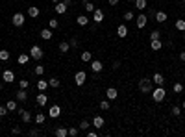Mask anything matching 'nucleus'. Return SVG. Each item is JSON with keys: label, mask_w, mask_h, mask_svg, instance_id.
<instances>
[{"label": "nucleus", "mask_w": 185, "mask_h": 137, "mask_svg": "<svg viewBox=\"0 0 185 137\" xmlns=\"http://www.w3.org/2000/svg\"><path fill=\"white\" fill-rule=\"evenodd\" d=\"M2 80H4L6 83L15 82V72H13V70H4V72H2Z\"/></svg>", "instance_id": "7"}, {"label": "nucleus", "mask_w": 185, "mask_h": 137, "mask_svg": "<svg viewBox=\"0 0 185 137\" xmlns=\"http://www.w3.org/2000/svg\"><path fill=\"white\" fill-rule=\"evenodd\" d=\"M128 2H132V0H128Z\"/></svg>", "instance_id": "57"}, {"label": "nucleus", "mask_w": 185, "mask_h": 137, "mask_svg": "<svg viewBox=\"0 0 185 137\" xmlns=\"http://www.w3.org/2000/svg\"><path fill=\"white\" fill-rule=\"evenodd\" d=\"M30 61V54H19V63L20 65H26Z\"/></svg>", "instance_id": "28"}, {"label": "nucleus", "mask_w": 185, "mask_h": 137, "mask_svg": "<svg viewBox=\"0 0 185 137\" xmlns=\"http://www.w3.org/2000/svg\"><path fill=\"white\" fill-rule=\"evenodd\" d=\"M61 115V108L59 106H50V109H48V117L50 119H58Z\"/></svg>", "instance_id": "8"}, {"label": "nucleus", "mask_w": 185, "mask_h": 137, "mask_svg": "<svg viewBox=\"0 0 185 137\" xmlns=\"http://www.w3.org/2000/svg\"><path fill=\"white\" fill-rule=\"evenodd\" d=\"M172 115H176V117H178V115H181V108H180V106H174V108H172Z\"/></svg>", "instance_id": "43"}, {"label": "nucleus", "mask_w": 185, "mask_h": 137, "mask_svg": "<svg viewBox=\"0 0 185 137\" xmlns=\"http://www.w3.org/2000/svg\"><path fill=\"white\" fill-rule=\"evenodd\" d=\"M89 126H91L89 121H82V122H80V130H89Z\"/></svg>", "instance_id": "41"}, {"label": "nucleus", "mask_w": 185, "mask_h": 137, "mask_svg": "<svg viewBox=\"0 0 185 137\" xmlns=\"http://www.w3.org/2000/svg\"><path fill=\"white\" fill-rule=\"evenodd\" d=\"M133 17H135V15H133V11H126V13H124V20H132Z\"/></svg>", "instance_id": "44"}, {"label": "nucleus", "mask_w": 185, "mask_h": 137, "mask_svg": "<svg viewBox=\"0 0 185 137\" xmlns=\"http://www.w3.org/2000/svg\"><path fill=\"white\" fill-rule=\"evenodd\" d=\"M156 20H157V22H165V20H167V13L165 11H157L156 13Z\"/></svg>", "instance_id": "27"}, {"label": "nucleus", "mask_w": 185, "mask_h": 137, "mask_svg": "<svg viewBox=\"0 0 185 137\" xmlns=\"http://www.w3.org/2000/svg\"><path fill=\"white\" fill-rule=\"evenodd\" d=\"M118 4V0H109V6H117Z\"/></svg>", "instance_id": "51"}, {"label": "nucleus", "mask_w": 185, "mask_h": 137, "mask_svg": "<svg viewBox=\"0 0 185 137\" xmlns=\"http://www.w3.org/2000/svg\"><path fill=\"white\" fill-rule=\"evenodd\" d=\"M106 94H107V100H115V98L118 97V93H117V89H115V87H107Z\"/></svg>", "instance_id": "17"}, {"label": "nucleus", "mask_w": 185, "mask_h": 137, "mask_svg": "<svg viewBox=\"0 0 185 137\" xmlns=\"http://www.w3.org/2000/svg\"><path fill=\"white\" fill-rule=\"evenodd\" d=\"M17 100H19V102H24V100H28V93H26V89H20V91H17Z\"/></svg>", "instance_id": "19"}, {"label": "nucleus", "mask_w": 185, "mask_h": 137, "mask_svg": "<svg viewBox=\"0 0 185 137\" xmlns=\"http://www.w3.org/2000/svg\"><path fill=\"white\" fill-rule=\"evenodd\" d=\"M46 87H48V82H46V80H39V82H37V89H39V91H45Z\"/></svg>", "instance_id": "30"}, {"label": "nucleus", "mask_w": 185, "mask_h": 137, "mask_svg": "<svg viewBox=\"0 0 185 137\" xmlns=\"http://www.w3.org/2000/svg\"><path fill=\"white\" fill-rule=\"evenodd\" d=\"M183 83H180V82H176V83H174V93H181L183 91Z\"/></svg>", "instance_id": "38"}, {"label": "nucleus", "mask_w": 185, "mask_h": 137, "mask_svg": "<svg viewBox=\"0 0 185 137\" xmlns=\"http://www.w3.org/2000/svg\"><path fill=\"white\" fill-rule=\"evenodd\" d=\"M167 97V91L163 85H157L156 89H152V98H154V102H163Z\"/></svg>", "instance_id": "1"}, {"label": "nucleus", "mask_w": 185, "mask_h": 137, "mask_svg": "<svg viewBox=\"0 0 185 137\" xmlns=\"http://www.w3.org/2000/svg\"><path fill=\"white\" fill-rule=\"evenodd\" d=\"M67 4H65V2H58L56 4V7H54V9H56V13H59V15H63V13H67Z\"/></svg>", "instance_id": "15"}, {"label": "nucleus", "mask_w": 185, "mask_h": 137, "mask_svg": "<svg viewBox=\"0 0 185 137\" xmlns=\"http://www.w3.org/2000/svg\"><path fill=\"white\" fill-rule=\"evenodd\" d=\"M19 87L20 89H26L28 87V80H19Z\"/></svg>", "instance_id": "45"}, {"label": "nucleus", "mask_w": 185, "mask_h": 137, "mask_svg": "<svg viewBox=\"0 0 185 137\" xmlns=\"http://www.w3.org/2000/svg\"><path fill=\"white\" fill-rule=\"evenodd\" d=\"M11 132H13V133H20V128H19V126H15V128H13Z\"/></svg>", "instance_id": "50"}, {"label": "nucleus", "mask_w": 185, "mask_h": 137, "mask_svg": "<svg viewBox=\"0 0 185 137\" xmlns=\"http://www.w3.org/2000/svg\"><path fill=\"white\" fill-rule=\"evenodd\" d=\"M135 22H137V28H139V30H143V28L146 26V22H148V17H146L145 13H141V15H137Z\"/></svg>", "instance_id": "6"}, {"label": "nucleus", "mask_w": 185, "mask_h": 137, "mask_svg": "<svg viewBox=\"0 0 185 137\" xmlns=\"http://www.w3.org/2000/svg\"><path fill=\"white\" fill-rule=\"evenodd\" d=\"M45 121H46V115H45V113H37V115H35V122H37V124H43Z\"/></svg>", "instance_id": "31"}, {"label": "nucleus", "mask_w": 185, "mask_h": 137, "mask_svg": "<svg viewBox=\"0 0 185 137\" xmlns=\"http://www.w3.org/2000/svg\"><path fill=\"white\" fill-rule=\"evenodd\" d=\"M43 56H45V52H43V48H41V46L34 45V46L30 48V58H31V59L39 61V59H43Z\"/></svg>", "instance_id": "3"}, {"label": "nucleus", "mask_w": 185, "mask_h": 137, "mask_svg": "<svg viewBox=\"0 0 185 137\" xmlns=\"http://www.w3.org/2000/svg\"><path fill=\"white\" fill-rule=\"evenodd\" d=\"M34 72H35V74H37V76H41V74H43V72H45V67H43V65H37V67L34 69Z\"/></svg>", "instance_id": "42"}, {"label": "nucleus", "mask_w": 185, "mask_h": 137, "mask_svg": "<svg viewBox=\"0 0 185 137\" xmlns=\"http://www.w3.org/2000/svg\"><path fill=\"white\" fill-rule=\"evenodd\" d=\"M39 13H41V11H39V7H37V6H30V7H28V15H30L31 19H37V17H39Z\"/></svg>", "instance_id": "16"}, {"label": "nucleus", "mask_w": 185, "mask_h": 137, "mask_svg": "<svg viewBox=\"0 0 185 137\" xmlns=\"http://www.w3.org/2000/svg\"><path fill=\"white\" fill-rule=\"evenodd\" d=\"M61 2H65V4H67V6H69V4L72 2V0H61Z\"/></svg>", "instance_id": "53"}, {"label": "nucleus", "mask_w": 185, "mask_h": 137, "mask_svg": "<svg viewBox=\"0 0 185 137\" xmlns=\"http://www.w3.org/2000/svg\"><path fill=\"white\" fill-rule=\"evenodd\" d=\"M180 59H181V61L185 63V52H181V54H180Z\"/></svg>", "instance_id": "52"}, {"label": "nucleus", "mask_w": 185, "mask_h": 137, "mask_svg": "<svg viewBox=\"0 0 185 137\" xmlns=\"http://www.w3.org/2000/svg\"><path fill=\"white\" fill-rule=\"evenodd\" d=\"M0 91H2V83H0Z\"/></svg>", "instance_id": "56"}, {"label": "nucleus", "mask_w": 185, "mask_h": 137, "mask_svg": "<svg viewBox=\"0 0 185 137\" xmlns=\"http://www.w3.org/2000/svg\"><path fill=\"white\" fill-rule=\"evenodd\" d=\"M69 45H70V48H76V46L80 45V41H78V37H72V39L69 41Z\"/></svg>", "instance_id": "39"}, {"label": "nucleus", "mask_w": 185, "mask_h": 137, "mask_svg": "<svg viewBox=\"0 0 185 137\" xmlns=\"http://www.w3.org/2000/svg\"><path fill=\"white\" fill-rule=\"evenodd\" d=\"M85 80H87V74H85L83 70H78V72L74 74V82H76V85H83Z\"/></svg>", "instance_id": "5"}, {"label": "nucleus", "mask_w": 185, "mask_h": 137, "mask_svg": "<svg viewBox=\"0 0 185 137\" xmlns=\"http://www.w3.org/2000/svg\"><path fill=\"white\" fill-rule=\"evenodd\" d=\"M20 119H22V122H31V113L24 109L22 113H20Z\"/></svg>", "instance_id": "23"}, {"label": "nucleus", "mask_w": 185, "mask_h": 137, "mask_svg": "<svg viewBox=\"0 0 185 137\" xmlns=\"http://www.w3.org/2000/svg\"><path fill=\"white\" fill-rule=\"evenodd\" d=\"M91 69H93V72H100L104 69V63L98 59H91Z\"/></svg>", "instance_id": "10"}, {"label": "nucleus", "mask_w": 185, "mask_h": 137, "mask_svg": "<svg viewBox=\"0 0 185 137\" xmlns=\"http://www.w3.org/2000/svg\"><path fill=\"white\" fill-rule=\"evenodd\" d=\"M152 82L150 78H141L139 80V91H143V93H152Z\"/></svg>", "instance_id": "2"}, {"label": "nucleus", "mask_w": 185, "mask_h": 137, "mask_svg": "<svg viewBox=\"0 0 185 137\" xmlns=\"http://www.w3.org/2000/svg\"><path fill=\"white\" fill-rule=\"evenodd\" d=\"M39 37H41L43 41H50V39H52V30H50V28H43L41 34H39Z\"/></svg>", "instance_id": "11"}, {"label": "nucleus", "mask_w": 185, "mask_h": 137, "mask_svg": "<svg viewBox=\"0 0 185 137\" xmlns=\"http://www.w3.org/2000/svg\"><path fill=\"white\" fill-rule=\"evenodd\" d=\"M83 7H85V11H87V13H93L94 9H96V7L93 6V2H91V0H83Z\"/></svg>", "instance_id": "21"}, {"label": "nucleus", "mask_w": 185, "mask_h": 137, "mask_svg": "<svg viewBox=\"0 0 185 137\" xmlns=\"http://www.w3.org/2000/svg\"><path fill=\"white\" fill-rule=\"evenodd\" d=\"M35 102H37V106H45V104L48 102V94H45L41 91V94H37V98H35Z\"/></svg>", "instance_id": "13"}, {"label": "nucleus", "mask_w": 185, "mask_h": 137, "mask_svg": "<svg viewBox=\"0 0 185 137\" xmlns=\"http://www.w3.org/2000/svg\"><path fill=\"white\" fill-rule=\"evenodd\" d=\"M0 59L7 61V59H9V50H0Z\"/></svg>", "instance_id": "36"}, {"label": "nucleus", "mask_w": 185, "mask_h": 137, "mask_svg": "<svg viewBox=\"0 0 185 137\" xmlns=\"http://www.w3.org/2000/svg\"><path fill=\"white\" fill-rule=\"evenodd\" d=\"M91 59H93V54L89 50H85L83 54H82V61H85V63H91Z\"/></svg>", "instance_id": "26"}, {"label": "nucleus", "mask_w": 185, "mask_h": 137, "mask_svg": "<svg viewBox=\"0 0 185 137\" xmlns=\"http://www.w3.org/2000/svg\"><path fill=\"white\" fill-rule=\"evenodd\" d=\"M24 20H26V17H24L22 13H15V15L11 17V24L17 26V28H20V26L24 24Z\"/></svg>", "instance_id": "4"}, {"label": "nucleus", "mask_w": 185, "mask_h": 137, "mask_svg": "<svg viewBox=\"0 0 185 137\" xmlns=\"http://www.w3.org/2000/svg\"><path fill=\"white\" fill-rule=\"evenodd\" d=\"M58 26H59L58 19H50V20H48V28H50V30H56Z\"/></svg>", "instance_id": "34"}, {"label": "nucleus", "mask_w": 185, "mask_h": 137, "mask_svg": "<svg viewBox=\"0 0 185 137\" xmlns=\"http://www.w3.org/2000/svg\"><path fill=\"white\" fill-rule=\"evenodd\" d=\"M87 137H98V133H96L94 130H89L87 132Z\"/></svg>", "instance_id": "48"}, {"label": "nucleus", "mask_w": 185, "mask_h": 137, "mask_svg": "<svg viewBox=\"0 0 185 137\" xmlns=\"http://www.w3.org/2000/svg\"><path fill=\"white\" fill-rule=\"evenodd\" d=\"M117 35L121 37V39H124V37L128 35V28H126V24H118V28H117Z\"/></svg>", "instance_id": "14"}, {"label": "nucleus", "mask_w": 185, "mask_h": 137, "mask_svg": "<svg viewBox=\"0 0 185 137\" xmlns=\"http://www.w3.org/2000/svg\"><path fill=\"white\" fill-rule=\"evenodd\" d=\"M93 20L96 24H100L104 20V11H102V9H94V11H93Z\"/></svg>", "instance_id": "9"}, {"label": "nucleus", "mask_w": 185, "mask_h": 137, "mask_svg": "<svg viewBox=\"0 0 185 137\" xmlns=\"http://www.w3.org/2000/svg\"><path fill=\"white\" fill-rule=\"evenodd\" d=\"M69 135H70V137H76V135H78V128H69Z\"/></svg>", "instance_id": "46"}, {"label": "nucleus", "mask_w": 185, "mask_h": 137, "mask_svg": "<svg viewBox=\"0 0 185 137\" xmlns=\"http://www.w3.org/2000/svg\"><path fill=\"white\" fill-rule=\"evenodd\" d=\"M183 85H185V83H183Z\"/></svg>", "instance_id": "58"}, {"label": "nucleus", "mask_w": 185, "mask_h": 137, "mask_svg": "<svg viewBox=\"0 0 185 137\" xmlns=\"http://www.w3.org/2000/svg\"><path fill=\"white\" fill-rule=\"evenodd\" d=\"M100 109H104V111L109 109V100H102L100 102Z\"/></svg>", "instance_id": "40"}, {"label": "nucleus", "mask_w": 185, "mask_h": 137, "mask_svg": "<svg viewBox=\"0 0 185 137\" xmlns=\"http://www.w3.org/2000/svg\"><path fill=\"white\" fill-rule=\"evenodd\" d=\"M50 2H54V4H58V2H61V0H50Z\"/></svg>", "instance_id": "54"}, {"label": "nucleus", "mask_w": 185, "mask_h": 137, "mask_svg": "<svg viewBox=\"0 0 185 137\" xmlns=\"http://www.w3.org/2000/svg\"><path fill=\"white\" fill-rule=\"evenodd\" d=\"M48 85L54 87V89H58V87H59V80H58V78H50V80H48Z\"/></svg>", "instance_id": "33"}, {"label": "nucleus", "mask_w": 185, "mask_h": 137, "mask_svg": "<svg viewBox=\"0 0 185 137\" xmlns=\"http://www.w3.org/2000/svg\"><path fill=\"white\" fill-rule=\"evenodd\" d=\"M161 37V31L159 30H154V31H152V34H150V41H154V39H159Z\"/></svg>", "instance_id": "37"}, {"label": "nucleus", "mask_w": 185, "mask_h": 137, "mask_svg": "<svg viewBox=\"0 0 185 137\" xmlns=\"http://www.w3.org/2000/svg\"><path fill=\"white\" fill-rule=\"evenodd\" d=\"M76 22H78V26H87V24H89V17H87V15H78Z\"/></svg>", "instance_id": "18"}, {"label": "nucleus", "mask_w": 185, "mask_h": 137, "mask_svg": "<svg viewBox=\"0 0 185 137\" xmlns=\"http://www.w3.org/2000/svg\"><path fill=\"white\" fill-rule=\"evenodd\" d=\"M152 82H154L156 85H163V83H165V76H163L161 72H156V74L152 76Z\"/></svg>", "instance_id": "12"}, {"label": "nucleus", "mask_w": 185, "mask_h": 137, "mask_svg": "<svg viewBox=\"0 0 185 137\" xmlns=\"http://www.w3.org/2000/svg\"><path fill=\"white\" fill-rule=\"evenodd\" d=\"M174 26H176V30H180V31H185V20H183V19H178Z\"/></svg>", "instance_id": "29"}, {"label": "nucleus", "mask_w": 185, "mask_h": 137, "mask_svg": "<svg viewBox=\"0 0 185 137\" xmlns=\"http://www.w3.org/2000/svg\"><path fill=\"white\" fill-rule=\"evenodd\" d=\"M30 135H31V137H35V135H39V130H35V128H34V130L30 132Z\"/></svg>", "instance_id": "49"}, {"label": "nucleus", "mask_w": 185, "mask_h": 137, "mask_svg": "<svg viewBox=\"0 0 185 137\" xmlns=\"http://www.w3.org/2000/svg\"><path fill=\"white\" fill-rule=\"evenodd\" d=\"M6 108H7V111H17V109H19V106H17L15 100H9V102L6 104Z\"/></svg>", "instance_id": "24"}, {"label": "nucleus", "mask_w": 185, "mask_h": 137, "mask_svg": "<svg viewBox=\"0 0 185 137\" xmlns=\"http://www.w3.org/2000/svg\"><path fill=\"white\" fill-rule=\"evenodd\" d=\"M150 45H152V50H161L163 48V43L159 39H154V41H150Z\"/></svg>", "instance_id": "22"}, {"label": "nucleus", "mask_w": 185, "mask_h": 137, "mask_svg": "<svg viewBox=\"0 0 185 137\" xmlns=\"http://www.w3.org/2000/svg\"><path fill=\"white\" fill-rule=\"evenodd\" d=\"M93 126H94V128H98V130H100V128H104V119L100 117V115L93 119Z\"/></svg>", "instance_id": "20"}, {"label": "nucleus", "mask_w": 185, "mask_h": 137, "mask_svg": "<svg viewBox=\"0 0 185 137\" xmlns=\"http://www.w3.org/2000/svg\"><path fill=\"white\" fill-rule=\"evenodd\" d=\"M6 113H7V108L6 106H0V117H4Z\"/></svg>", "instance_id": "47"}, {"label": "nucleus", "mask_w": 185, "mask_h": 137, "mask_svg": "<svg viewBox=\"0 0 185 137\" xmlns=\"http://www.w3.org/2000/svg\"><path fill=\"white\" fill-rule=\"evenodd\" d=\"M181 109H183V111H185V102H183V106H181Z\"/></svg>", "instance_id": "55"}, {"label": "nucleus", "mask_w": 185, "mask_h": 137, "mask_svg": "<svg viewBox=\"0 0 185 137\" xmlns=\"http://www.w3.org/2000/svg\"><path fill=\"white\" fill-rule=\"evenodd\" d=\"M135 6H137V9H145L148 4H146V0H135Z\"/></svg>", "instance_id": "35"}, {"label": "nucleus", "mask_w": 185, "mask_h": 137, "mask_svg": "<svg viewBox=\"0 0 185 137\" xmlns=\"http://www.w3.org/2000/svg\"><path fill=\"white\" fill-rule=\"evenodd\" d=\"M69 48H70V45L67 43V41H61V43H59V50L63 52V54H65V52H69Z\"/></svg>", "instance_id": "32"}, {"label": "nucleus", "mask_w": 185, "mask_h": 137, "mask_svg": "<svg viewBox=\"0 0 185 137\" xmlns=\"http://www.w3.org/2000/svg\"><path fill=\"white\" fill-rule=\"evenodd\" d=\"M54 133H56L58 137H67V135H69V130H67V128H56V132H54Z\"/></svg>", "instance_id": "25"}]
</instances>
